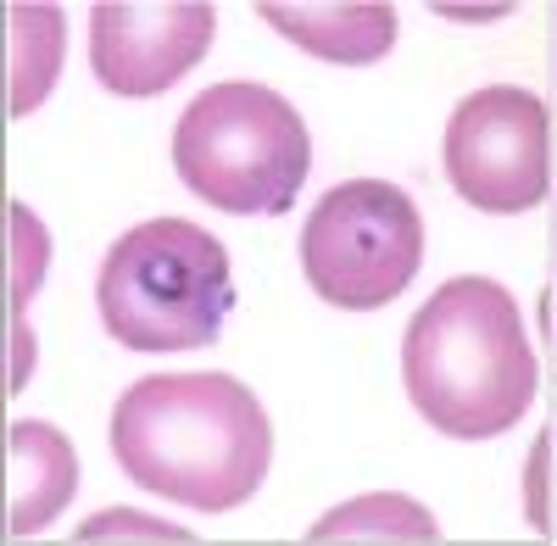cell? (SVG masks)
<instances>
[{
  "mask_svg": "<svg viewBox=\"0 0 557 546\" xmlns=\"http://www.w3.org/2000/svg\"><path fill=\"white\" fill-rule=\"evenodd\" d=\"M101 530H134V535H151V541H190L178 524H151V519H128V513H107V519H89L78 535L84 541H96Z\"/></svg>",
  "mask_w": 557,
  "mask_h": 546,
  "instance_id": "12",
  "label": "cell"
},
{
  "mask_svg": "<svg viewBox=\"0 0 557 546\" xmlns=\"http://www.w3.org/2000/svg\"><path fill=\"white\" fill-rule=\"evenodd\" d=\"M262 23L296 39L307 57L323 62H380L396 45V7L385 0H351V7H285V0H262Z\"/></svg>",
  "mask_w": 557,
  "mask_h": 546,
  "instance_id": "8",
  "label": "cell"
},
{
  "mask_svg": "<svg viewBox=\"0 0 557 546\" xmlns=\"http://www.w3.org/2000/svg\"><path fill=\"white\" fill-rule=\"evenodd\" d=\"M212 28H218V12L207 0H168V7L101 0L89 12V67H96V78L112 96H128V101L168 96L207 57Z\"/></svg>",
  "mask_w": 557,
  "mask_h": 546,
  "instance_id": "7",
  "label": "cell"
},
{
  "mask_svg": "<svg viewBox=\"0 0 557 546\" xmlns=\"http://www.w3.org/2000/svg\"><path fill=\"white\" fill-rule=\"evenodd\" d=\"M412 407L451 440L507 435L535 401L541 369L507 285L462 273L412 312L401 335Z\"/></svg>",
  "mask_w": 557,
  "mask_h": 546,
  "instance_id": "2",
  "label": "cell"
},
{
  "mask_svg": "<svg viewBox=\"0 0 557 546\" xmlns=\"http://www.w3.org/2000/svg\"><path fill=\"white\" fill-rule=\"evenodd\" d=\"M424 268V218L385 178H346L301 223V273L341 312L396 301Z\"/></svg>",
  "mask_w": 557,
  "mask_h": 546,
  "instance_id": "5",
  "label": "cell"
},
{
  "mask_svg": "<svg viewBox=\"0 0 557 546\" xmlns=\"http://www.w3.org/2000/svg\"><path fill=\"white\" fill-rule=\"evenodd\" d=\"M312 140L301 112L268 84L223 78L178 112L173 173L184 190L235 218H278L307 185Z\"/></svg>",
  "mask_w": 557,
  "mask_h": 546,
  "instance_id": "3",
  "label": "cell"
},
{
  "mask_svg": "<svg viewBox=\"0 0 557 546\" xmlns=\"http://www.w3.org/2000/svg\"><path fill=\"white\" fill-rule=\"evenodd\" d=\"M73 485H78L73 440L57 424H34V419L12 424V513H7V530L17 541L39 535L67 508Z\"/></svg>",
  "mask_w": 557,
  "mask_h": 546,
  "instance_id": "9",
  "label": "cell"
},
{
  "mask_svg": "<svg viewBox=\"0 0 557 546\" xmlns=\"http://www.w3.org/2000/svg\"><path fill=\"white\" fill-rule=\"evenodd\" d=\"M112 458L151 496L228 513L273 463V424L235 374H151L112 407Z\"/></svg>",
  "mask_w": 557,
  "mask_h": 546,
  "instance_id": "1",
  "label": "cell"
},
{
  "mask_svg": "<svg viewBox=\"0 0 557 546\" xmlns=\"http://www.w3.org/2000/svg\"><path fill=\"white\" fill-rule=\"evenodd\" d=\"M62 62V12L57 7H12V112H34Z\"/></svg>",
  "mask_w": 557,
  "mask_h": 546,
  "instance_id": "10",
  "label": "cell"
},
{
  "mask_svg": "<svg viewBox=\"0 0 557 546\" xmlns=\"http://www.w3.org/2000/svg\"><path fill=\"white\" fill-rule=\"evenodd\" d=\"M96 307L112 340L128 351H196L212 346L235 312L228 251L190 218H151L112 240Z\"/></svg>",
  "mask_w": 557,
  "mask_h": 546,
  "instance_id": "4",
  "label": "cell"
},
{
  "mask_svg": "<svg viewBox=\"0 0 557 546\" xmlns=\"http://www.w3.org/2000/svg\"><path fill=\"white\" fill-rule=\"evenodd\" d=\"M441 151L451 190L480 212L513 218L546 201L552 117L546 101L519 84H485L469 101H457Z\"/></svg>",
  "mask_w": 557,
  "mask_h": 546,
  "instance_id": "6",
  "label": "cell"
},
{
  "mask_svg": "<svg viewBox=\"0 0 557 546\" xmlns=\"http://www.w3.org/2000/svg\"><path fill=\"white\" fill-rule=\"evenodd\" d=\"M335 535H385V541H435L441 530H435V519L418 508V502H407V496H396V491H380V496H357L351 508H341V513H323L312 530H307V541H335Z\"/></svg>",
  "mask_w": 557,
  "mask_h": 546,
  "instance_id": "11",
  "label": "cell"
}]
</instances>
